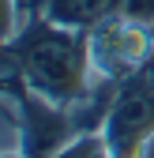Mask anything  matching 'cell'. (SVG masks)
<instances>
[{
    "label": "cell",
    "mask_w": 154,
    "mask_h": 158,
    "mask_svg": "<svg viewBox=\"0 0 154 158\" xmlns=\"http://www.w3.org/2000/svg\"><path fill=\"white\" fill-rule=\"evenodd\" d=\"M4 53L23 72L26 87L56 106L83 102L94 87L90 64V30H71L53 19H34L4 42Z\"/></svg>",
    "instance_id": "6da1fadb"
},
{
    "label": "cell",
    "mask_w": 154,
    "mask_h": 158,
    "mask_svg": "<svg viewBox=\"0 0 154 158\" xmlns=\"http://www.w3.org/2000/svg\"><path fill=\"white\" fill-rule=\"evenodd\" d=\"M102 139L113 158H143L147 143L154 139V87L139 72L120 83L102 124Z\"/></svg>",
    "instance_id": "7a4b0ae2"
},
{
    "label": "cell",
    "mask_w": 154,
    "mask_h": 158,
    "mask_svg": "<svg viewBox=\"0 0 154 158\" xmlns=\"http://www.w3.org/2000/svg\"><path fill=\"white\" fill-rule=\"evenodd\" d=\"M15 102V128H19V151L26 158H53L60 147H68L75 135H79V124L68 106H56L49 98H42L38 90H30L26 83L11 94Z\"/></svg>",
    "instance_id": "3957f363"
},
{
    "label": "cell",
    "mask_w": 154,
    "mask_h": 158,
    "mask_svg": "<svg viewBox=\"0 0 154 158\" xmlns=\"http://www.w3.org/2000/svg\"><path fill=\"white\" fill-rule=\"evenodd\" d=\"M154 53V34L150 27L128 23L124 15H109L105 23L90 30V64L98 79H117L124 83L128 75H136L147 56Z\"/></svg>",
    "instance_id": "277c9868"
},
{
    "label": "cell",
    "mask_w": 154,
    "mask_h": 158,
    "mask_svg": "<svg viewBox=\"0 0 154 158\" xmlns=\"http://www.w3.org/2000/svg\"><path fill=\"white\" fill-rule=\"evenodd\" d=\"M117 8H120V0H49L45 19L71 27V30H94L109 15H117Z\"/></svg>",
    "instance_id": "5b68a950"
},
{
    "label": "cell",
    "mask_w": 154,
    "mask_h": 158,
    "mask_svg": "<svg viewBox=\"0 0 154 158\" xmlns=\"http://www.w3.org/2000/svg\"><path fill=\"white\" fill-rule=\"evenodd\" d=\"M98 147H105V139H102V132H79L75 139L68 143V147H60L53 158H90Z\"/></svg>",
    "instance_id": "8992f818"
},
{
    "label": "cell",
    "mask_w": 154,
    "mask_h": 158,
    "mask_svg": "<svg viewBox=\"0 0 154 158\" xmlns=\"http://www.w3.org/2000/svg\"><path fill=\"white\" fill-rule=\"evenodd\" d=\"M117 15H124L128 23H139V27H154V0H120Z\"/></svg>",
    "instance_id": "52a82bcc"
},
{
    "label": "cell",
    "mask_w": 154,
    "mask_h": 158,
    "mask_svg": "<svg viewBox=\"0 0 154 158\" xmlns=\"http://www.w3.org/2000/svg\"><path fill=\"white\" fill-rule=\"evenodd\" d=\"M15 30H19V8H15V0H0V42L15 38Z\"/></svg>",
    "instance_id": "ba28073f"
},
{
    "label": "cell",
    "mask_w": 154,
    "mask_h": 158,
    "mask_svg": "<svg viewBox=\"0 0 154 158\" xmlns=\"http://www.w3.org/2000/svg\"><path fill=\"white\" fill-rule=\"evenodd\" d=\"M15 8H19V27H26V23H34V19H45L49 0H15Z\"/></svg>",
    "instance_id": "9c48e42d"
},
{
    "label": "cell",
    "mask_w": 154,
    "mask_h": 158,
    "mask_svg": "<svg viewBox=\"0 0 154 158\" xmlns=\"http://www.w3.org/2000/svg\"><path fill=\"white\" fill-rule=\"evenodd\" d=\"M139 75H143V79H147V83H150V87H154V53H150V56H147V64H143V68H139Z\"/></svg>",
    "instance_id": "30bf717a"
},
{
    "label": "cell",
    "mask_w": 154,
    "mask_h": 158,
    "mask_svg": "<svg viewBox=\"0 0 154 158\" xmlns=\"http://www.w3.org/2000/svg\"><path fill=\"white\" fill-rule=\"evenodd\" d=\"M90 158H113V154H109V151H105V147H98V151H94V154H90Z\"/></svg>",
    "instance_id": "8fae6325"
},
{
    "label": "cell",
    "mask_w": 154,
    "mask_h": 158,
    "mask_svg": "<svg viewBox=\"0 0 154 158\" xmlns=\"http://www.w3.org/2000/svg\"><path fill=\"white\" fill-rule=\"evenodd\" d=\"M0 158H26L23 151H11V154H0Z\"/></svg>",
    "instance_id": "7c38bea8"
}]
</instances>
